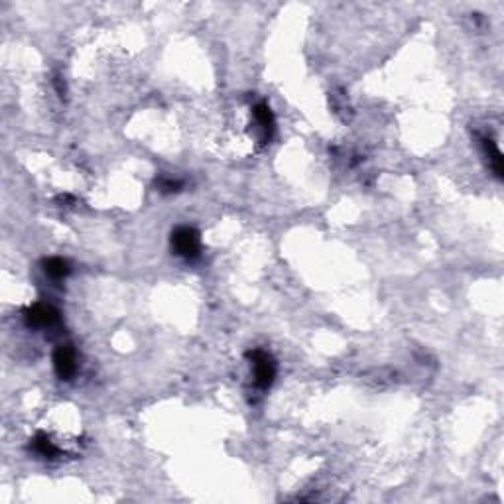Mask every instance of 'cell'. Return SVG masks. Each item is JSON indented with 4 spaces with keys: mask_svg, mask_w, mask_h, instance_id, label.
<instances>
[{
    "mask_svg": "<svg viewBox=\"0 0 504 504\" xmlns=\"http://www.w3.org/2000/svg\"><path fill=\"white\" fill-rule=\"evenodd\" d=\"M252 366V383L258 390H268L276 378V361L264 349H252L246 353Z\"/></svg>",
    "mask_w": 504,
    "mask_h": 504,
    "instance_id": "1",
    "label": "cell"
},
{
    "mask_svg": "<svg viewBox=\"0 0 504 504\" xmlns=\"http://www.w3.org/2000/svg\"><path fill=\"white\" fill-rule=\"evenodd\" d=\"M170 246H172V252L175 256L185 258V261H195L201 254L199 233L193 226H177L172 231Z\"/></svg>",
    "mask_w": 504,
    "mask_h": 504,
    "instance_id": "2",
    "label": "cell"
},
{
    "mask_svg": "<svg viewBox=\"0 0 504 504\" xmlns=\"http://www.w3.org/2000/svg\"><path fill=\"white\" fill-rule=\"evenodd\" d=\"M24 322L30 329H50L60 322V312L50 304H34L24 313Z\"/></svg>",
    "mask_w": 504,
    "mask_h": 504,
    "instance_id": "3",
    "label": "cell"
},
{
    "mask_svg": "<svg viewBox=\"0 0 504 504\" xmlns=\"http://www.w3.org/2000/svg\"><path fill=\"white\" fill-rule=\"evenodd\" d=\"M77 351L71 345H60L53 353V371L60 380H71L77 374Z\"/></svg>",
    "mask_w": 504,
    "mask_h": 504,
    "instance_id": "4",
    "label": "cell"
},
{
    "mask_svg": "<svg viewBox=\"0 0 504 504\" xmlns=\"http://www.w3.org/2000/svg\"><path fill=\"white\" fill-rule=\"evenodd\" d=\"M252 116L256 121V126L261 131V142L262 144H268L272 136H274V131H276V119H274V113L272 109L268 106V103H256L252 106Z\"/></svg>",
    "mask_w": 504,
    "mask_h": 504,
    "instance_id": "5",
    "label": "cell"
},
{
    "mask_svg": "<svg viewBox=\"0 0 504 504\" xmlns=\"http://www.w3.org/2000/svg\"><path fill=\"white\" fill-rule=\"evenodd\" d=\"M478 140H481V148H483V154H485V158H487L491 170H493L496 177L500 180V177H503L504 165H503V154H500V150H498V146H496V142L493 138H488L487 134H483Z\"/></svg>",
    "mask_w": 504,
    "mask_h": 504,
    "instance_id": "6",
    "label": "cell"
},
{
    "mask_svg": "<svg viewBox=\"0 0 504 504\" xmlns=\"http://www.w3.org/2000/svg\"><path fill=\"white\" fill-rule=\"evenodd\" d=\"M30 449H32L38 457H42V459H53V457L60 455V447L53 444L50 435L42 434V432L32 437V442H30Z\"/></svg>",
    "mask_w": 504,
    "mask_h": 504,
    "instance_id": "7",
    "label": "cell"
},
{
    "mask_svg": "<svg viewBox=\"0 0 504 504\" xmlns=\"http://www.w3.org/2000/svg\"><path fill=\"white\" fill-rule=\"evenodd\" d=\"M42 270H44V274L48 278L60 282V280L67 278L71 274V264L65 258H61V256H52V258H45L42 262Z\"/></svg>",
    "mask_w": 504,
    "mask_h": 504,
    "instance_id": "8",
    "label": "cell"
},
{
    "mask_svg": "<svg viewBox=\"0 0 504 504\" xmlns=\"http://www.w3.org/2000/svg\"><path fill=\"white\" fill-rule=\"evenodd\" d=\"M182 187L183 182H180V180H172V177H160V180H158V190L164 193L180 192Z\"/></svg>",
    "mask_w": 504,
    "mask_h": 504,
    "instance_id": "9",
    "label": "cell"
},
{
    "mask_svg": "<svg viewBox=\"0 0 504 504\" xmlns=\"http://www.w3.org/2000/svg\"><path fill=\"white\" fill-rule=\"evenodd\" d=\"M55 87H57V93H60V97L65 95V83H63V81H61L60 75H57V77H55Z\"/></svg>",
    "mask_w": 504,
    "mask_h": 504,
    "instance_id": "10",
    "label": "cell"
}]
</instances>
